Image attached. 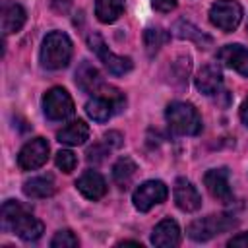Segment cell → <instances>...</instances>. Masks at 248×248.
<instances>
[{
    "mask_svg": "<svg viewBox=\"0 0 248 248\" xmlns=\"http://www.w3.org/2000/svg\"><path fill=\"white\" fill-rule=\"evenodd\" d=\"M2 229L16 232L21 240H27V242L41 238V234L45 231L43 223L37 217H33L31 213H27L14 200H8L2 205Z\"/></svg>",
    "mask_w": 248,
    "mask_h": 248,
    "instance_id": "1",
    "label": "cell"
},
{
    "mask_svg": "<svg viewBox=\"0 0 248 248\" xmlns=\"http://www.w3.org/2000/svg\"><path fill=\"white\" fill-rule=\"evenodd\" d=\"M72 58V41L62 31H50L41 45V64L46 70H62Z\"/></svg>",
    "mask_w": 248,
    "mask_h": 248,
    "instance_id": "2",
    "label": "cell"
},
{
    "mask_svg": "<svg viewBox=\"0 0 248 248\" xmlns=\"http://www.w3.org/2000/svg\"><path fill=\"white\" fill-rule=\"evenodd\" d=\"M165 118L169 128L180 136H196L202 130V118L194 108V105L190 103H182V101L170 103L167 107Z\"/></svg>",
    "mask_w": 248,
    "mask_h": 248,
    "instance_id": "3",
    "label": "cell"
},
{
    "mask_svg": "<svg viewBox=\"0 0 248 248\" xmlns=\"http://www.w3.org/2000/svg\"><path fill=\"white\" fill-rule=\"evenodd\" d=\"M236 225V219H232L231 215H207V217H202V219H196L188 225L186 232L192 240L196 242H205L217 234H223L227 231H231L232 227Z\"/></svg>",
    "mask_w": 248,
    "mask_h": 248,
    "instance_id": "4",
    "label": "cell"
},
{
    "mask_svg": "<svg viewBox=\"0 0 248 248\" xmlns=\"http://www.w3.org/2000/svg\"><path fill=\"white\" fill-rule=\"evenodd\" d=\"M74 101L64 87H52L43 95V112L48 120H66L74 114Z\"/></svg>",
    "mask_w": 248,
    "mask_h": 248,
    "instance_id": "5",
    "label": "cell"
},
{
    "mask_svg": "<svg viewBox=\"0 0 248 248\" xmlns=\"http://www.w3.org/2000/svg\"><path fill=\"white\" fill-rule=\"evenodd\" d=\"M87 45L89 48L99 56V60L105 64V68L112 74V76H124L132 70V60L128 56H118L112 50H108L107 43L103 41V37L99 33H91L87 37Z\"/></svg>",
    "mask_w": 248,
    "mask_h": 248,
    "instance_id": "6",
    "label": "cell"
},
{
    "mask_svg": "<svg viewBox=\"0 0 248 248\" xmlns=\"http://www.w3.org/2000/svg\"><path fill=\"white\" fill-rule=\"evenodd\" d=\"M240 19H242V8L234 0H217L209 8V21L225 33L234 31Z\"/></svg>",
    "mask_w": 248,
    "mask_h": 248,
    "instance_id": "7",
    "label": "cell"
},
{
    "mask_svg": "<svg viewBox=\"0 0 248 248\" xmlns=\"http://www.w3.org/2000/svg\"><path fill=\"white\" fill-rule=\"evenodd\" d=\"M169 190L165 186V182L161 180H147L143 184H140L132 196L134 207L138 211H149L153 205H159L167 200Z\"/></svg>",
    "mask_w": 248,
    "mask_h": 248,
    "instance_id": "8",
    "label": "cell"
},
{
    "mask_svg": "<svg viewBox=\"0 0 248 248\" xmlns=\"http://www.w3.org/2000/svg\"><path fill=\"white\" fill-rule=\"evenodd\" d=\"M46 159H48V141L45 138H33L19 149L17 165L21 170H35L43 167Z\"/></svg>",
    "mask_w": 248,
    "mask_h": 248,
    "instance_id": "9",
    "label": "cell"
},
{
    "mask_svg": "<svg viewBox=\"0 0 248 248\" xmlns=\"http://www.w3.org/2000/svg\"><path fill=\"white\" fill-rule=\"evenodd\" d=\"M203 184H205L207 192L215 200H219L221 203H231L232 202V190H231L227 169H211V170H207L205 176H203Z\"/></svg>",
    "mask_w": 248,
    "mask_h": 248,
    "instance_id": "10",
    "label": "cell"
},
{
    "mask_svg": "<svg viewBox=\"0 0 248 248\" xmlns=\"http://www.w3.org/2000/svg\"><path fill=\"white\" fill-rule=\"evenodd\" d=\"M172 196H174V202L176 205L186 211V213H192L196 209H200L202 205V196L200 192L196 190V186L186 180V178H176L174 182V188H172Z\"/></svg>",
    "mask_w": 248,
    "mask_h": 248,
    "instance_id": "11",
    "label": "cell"
},
{
    "mask_svg": "<svg viewBox=\"0 0 248 248\" xmlns=\"http://www.w3.org/2000/svg\"><path fill=\"white\" fill-rule=\"evenodd\" d=\"M217 58L221 64H225L227 68L238 72L240 76L248 78V48L242 45H225L219 52Z\"/></svg>",
    "mask_w": 248,
    "mask_h": 248,
    "instance_id": "12",
    "label": "cell"
},
{
    "mask_svg": "<svg viewBox=\"0 0 248 248\" xmlns=\"http://www.w3.org/2000/svg\"><path fill=\"white\" fill-rule=\"evenodd\" d=\"M180 242V227L174 219H163L155 225L151 232V244L159 248H172Z\"/></svg>",
    "mask_w": 248,
    "mask_h": 248,
    "instance_id": "13",
    "label": "cell"
},
{
    "mask_svg": "<svg viewBox=\"0 0 248 248\" xmlns=\"http://www.w3.org/2000/svg\"><path fill=\"white\" fill-rule=\"evenodd\" d=\"M76 188L87 198V200H101L107 194V182L97 170H85L78 180Z\"/></svg>",
    "mask_w": 248,
    "mask_h": 248,
    "instance_id": "14",
    "label": "cell"
},
{
    "mask_svg": "<svg viewBox=\"0 0 248 248\" xmlns=\"http://www.w3.org/2000/svg\"><path fill=\"white\" fill-rule=\"evenodd\" d=\"M25 10L12 0H4L2 4V33L4 35H12L17 33L23 23H25Z\"/></svg>",
    "mask_w": 248,
    "mask_h": 248,
    "instance_id": "15",
    "label": "cell"
},
{
    "mask_svg": "<svg viewBox=\"0 0 248 248\" xmlns=\"http://www.w3.org/2000/svg\"><path fill=\"white\" fill-rule=\"evenodd\" d=\"M221 85H223V74H221V70H219L217 66H213V64L203 66V68L198 72V76H196V87H198V91L203 93V95L219 93Z\"/></svg>",
    "mask_w": 248,
    "mask_h": 248,
    "instance_id": "16",
    "label": "cell"
},
{
    "mask_svg": "<svg viewBox=\"0 0 248 248\" xmlns=\"http://www.w3.org/2000/svg\"><path fill=\"white\" fill-rule=\"evenodd\" d=\"M76 83H78V87L81 91L93 93V95L105 85L99 70L93 64H89V62H81V66L78 68V72H76Z\"/></svg>",
    "mask_w": 248,
    "mask_h": 248,
    "instance_id": "17",
    "label": "cell"
},
{
    "mask_svg": "<svg viewBox=\"0 0 248 248\" xmlns=\"http://www.w3.org/2000/svg\"><path fill=\"white\" fill-rule=\"evenodd\" d=\"M87 138H89V126L83 120H74L56 134V140L66 145H81L85 143Z\"/></svg>",
    "mask_w": 248,
    "mask_h": 248,
    "instance_id": "18",
    "label": "cell"
},
{
    "mask_svg": "<svg viewBox=\"0 0 248 248\" xmlns=\"http://www.w3.org/2000/svg\"><path fill=\"white\" fill-rule=\"evenodd\" d=\"M54 192H56V184H54L50 174H46V176H33V178H29L23 184V194L27 198H35V200L50 198Z\"/></svg>",
    "mask_w": 248,
    "mask_h": 248,
    "instance_id": "19",
    "label": "cell"
},
{
    "mask_svg": "<svg viewBox=\"0 0 248 248\" xmlns=\"http://www.w3.org/2000/svg\"><path fill=\"white\" fill-rule=\"evenodd\" d=\"M136 170H138V167L130 157H120L112 167V178H114L116 186L118 188H128L132 184L134 176H136Z\"/></svg>",
    "mask_w": 248,
    "mask_h": 248,
    "instance_id": "20",
    "label": "cell"
},
{
    "mask_svg": "<svg viewBox=\"0 0 248 248\" xmlns=\"http://www.w3.org/2000/svg\"><path fill=\"white\" fill-rule=\"evenodd\" d=\"M124 12V0H95V16L101 23H112Z\"/></svg>",
    "mask_w": 248,
    "mask_h": 248,
    "instance_id": "21",
    "label": "cell"
},
{
    "mask_svg": "<svg viewBox=\"0 0 248 248\" xmlns=\"http://www.w3.org/2000/svg\"><path fill=\"white\" fill-rule=\"evenodd\" d=\"M169 39H170V35H169L167 31L159 29V27H149V29H145V33H143V45H145L147 54H149V56L157 54V52L161 50V46H163Z\"/></svg>",
    "mask_w": 248,
    "mask_h": 248,
    "instance_id": "22",
    "label": "cell"
},
{
    "mask_svg": "<svg viewBox=\"0 0 248 248\" xmlns=\"http://www.w3.org/2000/svg\"><path fill=\"white\" fill-rule=\"evenodd\" d=\"M174 31H176V35L178 37H182V39H192L194 43H198V45H202V46H209L211 45V37H207L205 33H202L196 25H192L190 21H178L176 25H174Z\"/></svg>",
    "mask_w": 248,
    "mask_h": 248,
    "instance_id": "23",
    "label": "cell"
},
{
    "mask_svg": "<svg viewBox=\"0 0 248 248\" xmlns=\"http://www.w3.org/2000/svg\"><path fill=\"white\" fill-rule=\"evenodd\" d=\"M78 244H79L78 236H76L72 231H68V229L58 231V232L52 236V240H50V246H52V248H74V246H78Z\"/></svg>",
    "mask_w": 248,
    "mask_h": 248,
    "instance_id": "24",
    "label": "cell"
},
{
    "mask_svg": "<svg viewBox=\"0 0 248 248\" xmlns=\"http://www.w3.org/2000/svg\"><path fill=\"white\" fill-rule=\"evenodd\" d=\"M56 167L62 170V172H72L74 169H76V165H78V159H76V155L70 151V149H60L58 153H56Z\"/></svg>",
    "mask_w": 248,
    "mask_h": 248,
    "instance_id": "25",
    "label": "cell"
},
{
    "mask_svg": "<svg viewBox=\"0 0 248 248\" xmlns=\"http://www.w3.org/2000/svg\"><path fill=\"white\" fill-rule=\"evenodd\" d=\"M151 4L159 12H170L176 8V0H151Z\"/></svg>",
    "mask_w": 248,
    "mask_h": 248,
    "instance_id": "26",
    "label": "cell"
},
{
    "mask_svg": "<svg viewBox=\"0 0 248 248\" xmlns=\"http://www.w3.org/2000/svg\"><path fill=\"white\" fill-rule=\"evenodd\" d=\"M229 246H238V248H248V232H240L229 240Z\"/></svg>",
    "mask_w": 248,
    "mask_h": 248,
    "instance_id": "27",
    "label": "cell"
},
{
    "mask_svg": "<svg viewBox=\"0 0 248 248\" xmlns=\"http://www.w3.org/2000/svg\"><path fill=\"white\" fill-rule=\"evenodd\" d=\"M240 120L244 122V126H248V97L244 99V103L240 107Z\"/></svg>",
    "mask_w": 248,
    "mask_h": 248,
    "instance_id": "28",
    "label": "cell"
},
{
    "mask_svg": "<svg viewBox=\"0 0 248 248\" xmlns=\"http://www.w3.org/2000/svg\"><path fill=\"white\" fill-rule=\"evenodd\" d=\"M246 29H248V23H246Z\"/></svg>",
    "mask_w": 248,
    "mask_h": 248,
    "instance_id": "29",
    "label": "cell"
}]
</instances>
